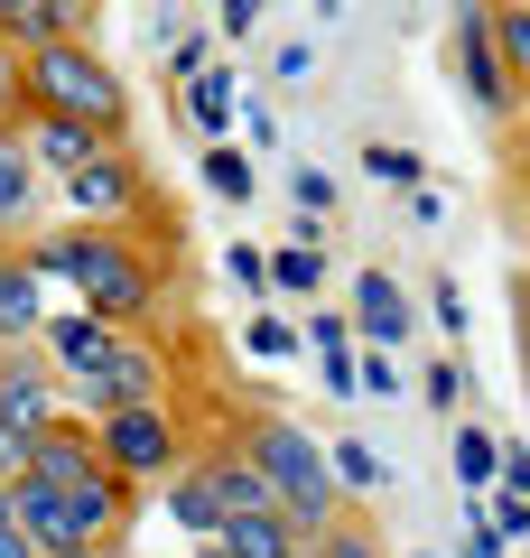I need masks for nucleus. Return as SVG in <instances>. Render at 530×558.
<instances>
[{
  "label": "nucleus",
  "mask_w": 530,
  "mask_h": 558,
  "mask_svg": "<svg viewBox=\"0 0 530 558\" xmlns=\"http://www.w3.org/2000/svg\"><path fill=\"white\" fill-rule=\"evenodd\" d=\"M28 75H38V94L57 102L65 121H94V131H103V121L121 112V84L103 75L84 47H38V57H28Z\"/></svg>",
  "instance_id": "1"
},
{
  "label": "nucleus",
  "mask_w": 530,
  "mask_h": 558,
  "mask_svg": "<svg viewBox=\"0 0 530 558\" xmlns=\"http://www.w3.org/2000/svg\"><path fill=\"white\" fill-rule=\"evenodd\" d=\"M57 354H65V363H75V373H84V381H94V391H103V400H112V410H131V400H140V391H149V363H140V354H131V344H112V336H103V326H94V317H65V326H57Z\"/></svg>",
  "instance_id": "2"
},
{
  "label": "nucleus",
  "mask_w": 530,
  "mask_h": 558,
  "mask_svg": "<svg viewBox=\"0 0 530 558\" xmlns=\"http://www.w3.org/2000/svg\"><path fill=\"white\" fill-rule=\"evenodd\" d=\"M261 484H270V502H289L298 521H326V457H316L298 428H261Z\"/></svg>",
  "instance_id": "3"
},
{
  "label": "nucleus",
  "mask_w": 530,
  "mask_h": 558,
  "mask_svg": "<svg viewBox=\"0 0 530 558\" xmlns=\"http://www.w3.org/2000/svg\"><path fill=\"white\" fill-rule=\"evenodd\" d=\"M47 260L84 279V299H94L103 317H131V307L149 299V279H140V260H131V252H103V242H57Z\"/></svg>",
  "instance_id": "4"
},
{
  "label": "nucleus",
  "mask_w": 530,
  "mask_h": 558,
  "mask_svg": "<svg viewBox=\"0 0 530 558\" xmlns=\"http://www.w3.org/2000/svg\"><path fill=\"white\" fill-rule=\"evenodd\" d=\"M103 438H112V457H121V465H140V475H158V465L177 457V447H168V418H158L149 400L112 410V428H103Z\"/></svg>",
  "instance_id": "5"
},
{
  "label": "nucleus",
  "mask_w": 530,
  "mask_h": 558,
  "mask_svg": "<svg viewBox=\"0 0 530 558\" xmlns=\"http://www.w3.org/2000/svg\"><path fill=\"white\" fill-rule=\"evenodd\" d=\"M0 512L20 521L28 539H57V549H65V484H47V475H20L10 494H0Z\"/></svg>",
  "instance_id": "6"
},
{
  "label": "nucleus",
  "mask_w": 530,
  "mask_h": 558,
  "mask_svg": "<svg viewBox=\"0 0 530 558\" xmlns=\"http://www.w3.org/2000/svg\"><path fill=\"white\" fill-rule=\"evenodd\" d=\"M215 549H224V558H289V521H279L270 502H261V512H224Z\"/></svg>",
  "instance_id": "7"
},
{
  "label": "nucleus",
  "mask_w": 530,
  "mask_h": 558,
  "mask_svg": "<svg viewBox=\"0 0 530 558\" xmlns=\"http://www.w3.org/2000/svg\"><path fill=\"white\" fill-rule=\"evenodd\" d=\"M94 531H112V484L84 475L65 484V549H94Z\"/></svg>",
  "instance_id": "8"
},
{
  "label": "nucleus",
  "mask_w": 530,
  "mask_h": 558,
  "mask_svg": "<svg viewBox=\"0 0 530 558\" xmlns=\"http://www.w3.org/2000/svg\"><path fill=\"white\" fill-rule=\"evenodd\" d=\"M353 317H363V336H373V344H400L410 307H400V289H392V279H363V289H353Z\"/></svg>",
  "instance_id": "9"
},
{
  "label": "nucleus",
  "mask_w": 530,
  "mask_h": 558,
  "mask_svg": "<svg viewBox=\"0 0 530 558\" xmlns=\"http://www.w3.org/2000/svg\"><path fill=\"white\" fill-rule=\"evenodd\" d=\"M38 159H47V168H84V159H94V121L47 112V121H38Z\"/></svg>",
  "instance_id": "10"
},
{
  "label": "nucleus",
  "mask_w": 530,
  "mask_h": 558,
  "mask_svg": "<svg viewBox=\"0 0 530 558\" xmlns=\"http://www.w3.org/2000/svg\"><path fill=\"white\" fill-rule=\"evenodd\" d=\"M75 205L84 215H121V205H131V178H121L112 159H84L75 168Z\"/></svg>",
  "instance_id": "11"
},
{
  "label": "nucleus",
  "mask_w": 530,
  "mask_h": 558,
  "mask_svg": "<svg viewBox=\"0 0 530 558\" xmlns=\"http://www.w3.org/2000/svg\"><path fill=\"white\" fill-rule=\"evenodd\" d=\"M270 289H289V299H308V289H326V260H316L308 242H289V252H270Z\"/></svg>",
  "instance_id": "12"
},
{
  "label": "nucleus",
  "mask_w": 530,
  "mask_h": 558,
  "mask_svg": "<svg viewBox=\"0 0 530 558\" xmlns=\"http://www.w3.org/2000/svg\"><path fill=\"white\" fill-rule=\"evenodd\" d=\"M493 475H503V447H493L484 428H456V484L474 494V484H493Z\"/></svg>",
  "instance_id": "13"
},
{
  "label": "nucleus",
  "mask_w": 530,
  "mask_h": 558,
  "mask_svg": "<svg viewBox=\"0 0 530 558\" xmlns=\"http://www.w3.org/2000/svg\"><path fill=\"white\" fill-rule=\"evenodd\" d=\"M466 84H474V94H503V65H493V28L484 20H466Z\"/></svg>",
  "instance_id": "14"
},
{
  "label": "nucleus",
  "mask_w": 530,
  "mask_h": 558,
  "mask_svg": "<svg viewBox=\"0 0 530 558\" xmlns=\"http://www.w3.org/2000/svg\"><path fill=\"white\" fill-rule=\"evenodd\" d=\"M168 512L186 521V531H224V494H215V475H205V484H177Z\"/></svg>",
  "instance_id": "15"
},
{
  "label": "nucleus",
  "mask_w": 530,
  "mask_h": 558,
  "mask_svg": "<svg viewBox=\"0 0 530 558\" xmlns=\"http://www.w3.org/2000/svg\"><path fill=\"white\" fill-rule=\"evenodd\" d=\"M20 205H28V149H20V140H0V223L20 215Z\"/></svg>",
  "instance_id": "16"
},
{
  "label": "nucleus",
  "mask_w": 530,
  "mask_h": 558,
  "mask_svg": "<svg viewBox=\"0 0 530 558\" xmlns=\"http://www.w3.org/2000/svg\"><path fill=\"white\" fill-rule=\"evenodd\" d=\"M0 326H38V279L0 270Z\"/></svg>",
  "instance_id": "17"
},
{
  "label": "nucleus",
  "mask_w": 530,
  "mask_h": 558,
  "mask_svg": "<svg viewBox=\"0 0 530 558\" xmlns=\"http://www.w3.org/2000/svg\"><path fill=\"white\" fill-rule=\"evenodd\" d=\"M205 186H215V196H252V159H242V149H215V159H205Z\"/></svg>",
  "instance_id": "18"
},
{
  "label": "nucleus",
  "mask_w": 530,
  "mask_h": 558,
  "mask_svg": "<svg viewBox=\"0 0 530 558\" xmlns=\"http://www.w3.org/2000/svg\"><path fill=\"white\" fill-rule=\"evenodd\" d=\"M186 112H196L205 131H224V112H233V84H224V75H205V84H196V102H186Z\"/></svg>",
  "instance_id": "19"
},
{
  "label": "nucleus",
  "mask_w": 530,
  "mask_h": 558,
  "mask_svg": "<svg viewBox=\"0 0 530 558\" xmlns=\"http://www.w3.org/2000/svg\"><path fill=\"white\" fill-rule=\"evenodd\" d=\"M493 531L521 539V531H530V494H511V484H503V494H493Z\"/></svg>",
  "instance_id": "20"
},
{
  "label": "nucleus",
  "mask_w": 530,
  "mask_h": 558,
  "mask_svg": "<svg viewBox=\"0 0 530 558\" xmlns=\"http://www.w3.org/2000/svg\"><path fill=\"white\" fill-rule=\"evenodd\" d=\"M252 354H261V363H279V354H298V336H289L279 317H252Z\"/></svg>",
  "instance_id": "21"
},
{
  "label": "nucleus",
  "mask_w": 530,
  "mask_h": 558,
  "mask_svg": "<svg viewBox=\"0 0 530 558\" xmlns=\"http://www.w3.org/2000/svg\"><path fill=\"white\" fill-rule=\"evenodd\" d=\"M335 475H345V484H382V457H373V447H335Z\"/></svg>",
  "instance_id": "22"
},
{
  "label": "nucleus",
  "mask_w": 530,
  "mask_h": 558,
  "mask_svg": "<svg viewBox=\"0 0 530 558\" xmlns=\"http://www.w3.org/2000/svg\"><path fill=\"white\" fill-rule=\"evenodd\" d=\"M373 178H392V186H419V159H410V149H392V140H382V149H373Z\"/></svg>",
  "instance_id": "23"
},
{
  "label": "nucleus",
  "mask_w": 530,
  "mask_h": 558,
  "mask_svg": "<svg viewBox=\"0 0 530 558\" xmlns=\"http://www.w3.org/2000/svg\"><path fill=\"white\" fill-rule=\"evenodd\" d=\"M0 475H28V428L20 418H0Z\"/></svg>",
  "instance_id": "24"
},
{
  "label": "nucleus",
  "mask_w": 530,
  "mask_h": 558,
  "mask_svg": "<svg viewBox=\"0 0 530 558\" xmlns=\"http://www.w3.org/2000/svg\"><path fill=\"white\" fill-rule=\"evenodd\" d=\"M224 270H233V279H242V289H270V252H252V242H242V252H233V260H224Z\"/></svg>",
  "instance_id": "25"
},
{
  "label": "nucleus",
  "mask_w": 530,
  "mask_h": 558,
  "mask_svg": "<svg viewBox=\"0 0 530 558\" xmlns=\"http://www.w3.org/2000/svg\"><path fill=\"white\" fill-rule=\"evenodd\" d=\"M493 47H503L511 65H530V10H511V20H503V38H493Z\"/></svg>",
  "instance_id": "26"
},
{
  "label": "nucleus",
  "mask_w": 530,
  "mask_h": 558,
  "mask_svg": "<svg viewBox=\"0 0 530 558\" xmlns=\"http://www.w3.org/2000/svg\"><path fill=\"white\" fill-rule=\"evenodd\" d=\"M353 381H363V391H400V363L373 354V363H353Z\"/></svg>",
  "instance_id": "27"
},
{
  "label": "nucleus",
  "mask_w": 530,
  "mask_h": 558,
  "mask_svg": "<svg viewBox=\"0 0 530 558\" xmlns=\"http://www.w3.org/2000/svg\"><path fill=\"white\" fill-rule=\"evenodd\" d=\"M466 558H503V531H493V521H474V512H466Z\"/></svg>",
  "instance_id": "28"
},
{
  "label": "nucleus",
  "mask_w": 530,
  "mask_h": 558,
  "mask_svg": "<svg viewBox=\"0 0 530 558\" xmlns=\"http://www.w3.org/2000/svg\"><path fill=\"white\" fill-rule=\"evenodd\" d=\"M261 20V0H224V28H252Z\"/></svg>",
  "instance_id": "29"
},
{
  "label": "nucleus",
  "mask_w": 530,
  "mask_h": 558,
  "mask_svg": "<svg viewBox=\"0 0 530 558\" xmlns=\"http://www.w3.org/2000/svg\"><path fill=\"white\" fill-rule=\"evenodd\" d=\"M0 558H28V531H20V521H0Z\"/></svg>",
  "instance_id": "30"
},
{
  "label": "nucleus",
  "mask_w": 530,
  "mask_h": 558,
  "mask_svg": "<svg viewBox=\"0 0 530 558\" xmlns=\"http://www.w3.org/2000/svg\"><path fill=\"white\" fill-rule=\"evenodd\" d=\"M326 558H373V549H363V539H345V531H335V539H326Z\"/></svg>",
  "instance_id": "31"
},
{
  "label": "nucleus",
  "mask_w": 530,
  "mask_h": 558,
  "mask_svg": "<svg viewBox=\"0 0 530 558\" xmlns=\"http://www.w3.org/2000/svg\"><path fill=\"white\" fill-rule=\"evenodd\" d=\"M28 10H47V0H0V20H28Z\"/></svg>",
  "instance_id": "32"
},
{
  "label": "nucleus",
  "mask_w": 530,
  "mask_h": 558,
  "mask_svg": "<svg viewBox=\"0 0 530 558\" xmlns=\"http://www.w3.org/2000/svg\"><path fill=\"white\" fill-rule=\"evenodd\" d=\"M65 558H94V549H65Z\"/></svg>",
  "instance_id": "33"
},
{
  "label": "nucleus",
  "mask_w": 530,
  "mask_h": 558,
  "mask_svg": "<svg viewBox=\"0 0 530 558\" xmlns=\"http://www.w3.org/2000/svg\"><path fill=\"white\" fill-rule=\"evenodd\" d=\"M0 94H10V75H0Z\"/></svg>",
  "instance_id": "34"
},
{
  "label": "nucleus",
  "mask_w": 530,
  "mask_h": 558,
  "mask_svg": "<svg viewBox=\"0 0 530 558\" xmlns=\"http://www.w3.org/2000/svg\"><path fill=\"white\" fill-rule=\"evenodd\" d=\"M205 558H224V549H205Z\"/></svg>",
  "instance_id": "35"
},
{
  "label": "nucleus",
  "mask_w": 530,
  "mask_h": 558,
  "mask_svg": "<svg viewBox=\"0 0 530 558\" xmlns=\"http://www.w3.org/2000/svg\"><path fill=\"white\" fill-rule=\"evenodd\" d=\"M0 521H10V512H0Z\"/></svg>",
  "instance_id": "36"
}]
</instances>
